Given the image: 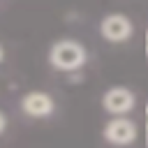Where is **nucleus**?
Listing matches in <instances>:
<instances>
[{"mask_svg":"<svg viewBox=\"0 0 148 148\" xmlns=\"http://www.w3.org/2000/svg\"><path fill=\"white\" fill-rule=\"evenodd\" d=\"M2 58H5V51H2V46H0V62H2Z\"/></svg>","mask_w":148,"mask_h":148,"instance_id":"8","label":"nucleus"},{"mask_svg":"<svg viewBox=\"0 0 148 148\" xmlns=\"http://www.w3.org/2000/svg\"><path fill=\"white\" fill-rule=\"evenodd\" d=\"M5 127H7V118H5V113L0 111V134L5 132Z\"/></svg>","mask_w":148,"mask_h":148,"instance_id":"6","label":"nucleus"},{"mask_svg":"<svg viewBox=\"0 0 148 148\" xmlns=\"http://www.w3.org/2000/svg\"><path fill=\"white\" fill-rule=\"evenodd\" d=\"M146 141H148V106H146Z\"/></svg>","mask_w":148,"mask_h":148,"instance_id":"7","label":"nucleus"},{"mask_svg":"<svg viewBox=\"0 0 148 148\" xmlns=\"http://www.w3.org/2000/svg\"><path fill=\"white\" fill-rule=\"evenodd\" d=\"M132 30L134 28H132V23L125 14H109L99 23V32L109 42H125V39L132 37Z\"/></svg>","mask_w":148,"mask_h":148,"instance_id":"2","label":"nucleus"},{"mask_svg":"<svg viewBox=\"0 0 148 148\" xmlns=\"http://www.w3.org/2000/svg\"><path fill=\"white\" fill-rule=\"evenodd\" d=\"M104 139L109 143H116V146H127L136 139V125L130 118L118 116L104 125Z\"/></svg>","mask_w":148,"mask_h":148,"instance_id":"3","label":"nucleus"},{"mask_svg":"<svg viewBox=\"0 0 148 148\" xmlns=\"http://www.w3.org/2000/svg\"><path fill=\"white\" fill-rule=\"evenodd\" d=\"M146 53H148V35H146Z\"/></svg>","mask_w":148,"mask_h":148,"instance_id":"9","label":"nucleus"},{"mask_svg":"<svg viewBox=\"0 0 148 148\" xmlns=\"http://www.w3.org/2000/svg\"><path fill=\"white\" fill-rule=\"evenodd\" d=\"M21 109L30 118H46L53 111V99L46 92H28L21 102Z\"/></svg>","mask_w":148,"mask_h":148,"instance_id":"5","label":"nucleus"},{"mask_svg":"<svg viewBox=\"0 0 148 148\" xmlns=\"http://www.w3.org/2000/svg\"><path fill=\"white\" fill-rule=\"evenodd\" d=\"M51 65H56L58 69H79L83 62H86V49L79 44V42H72V39H62V42H56L51 46Z\"/></svg>","mask_w":148,"mask_h":148,"instance_id":"1","label":"nucleus"},{"mask_svg":"<svg viewBox=\"0 0 148 148\" xmlns=\"http://www.w3.org/2000/svg\"><path fill=\"white\" fill-rule=\"evenodd\" d=\"M102 106L113 113V116H123L127 111H132L134 106V92L130 88H123V86H116V88H109L102 97Z\"/></svg>","mask_w":148,"mask_h":148,"instance_id":"4","label":"nucleus"}]
</instances>
